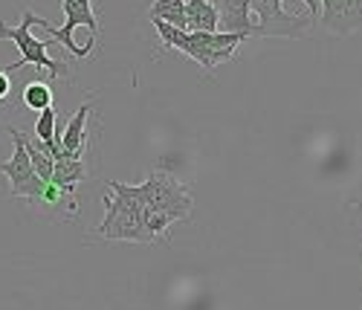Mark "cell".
<instances>
[{
  "instance_id": "6da1fadb",
  "label": "cell",
  "mask_w": 362,
  "mask_h": 310,
  "mask_svg": "<svg viewBox=\"0 0 362 310\" xmlns=\"http://www.w3.org/2000/svg\"><path fill=\"white\" fill-rule=\"evenodd\" d=\"M151 23H154L157 35L163 38L165 50H180L192 61H197L206 73H212L223 61H232L238 55V47L250 38L244 33H221V29H215V33H189V29H177L165 21H151Z\"/></svg>"
},
{
  "instance_id": "7a4b0ae2",
  "label": "cell",
  "mask_w": 362,
  "mask_h": 310,
  "mask_svg": "<svg viewBox=\"0 0 362 310\" xmlns=\"http://www.w3.org/2000/svg\"><path fill=\"white\" fill-rule=\"evenodd\" d=\"M105 218L96 226V235L105 241H134V243H151V232L145 229V203L136 192V185L128 183H107L105 192Z\"/></svg>"
},
{
  "instance_id": "3957f363",
  "label": "cell",
  "mask_w": 362,
  "mask_h": 310,
  "mask_svg": "<svg viewBox=\"0 0 362 310\" xmlns=\"http://www.w3.org/2000/svg\"><path fill=\"white\" fill-rule=\"evenodd\" d=\"M62 9L67 15L64 26H49L47 18H41V29H47L49 38L55 44L67 47L76 58H87L96 47V35L102 33L99 18L93 12V4L90 0H62Z\"/></svg>"
},
{
  "instance_id": "277c9868",
  "label": "cell",
  "mask_w": 362,
  "mask_h": 310,
  "mask_svg": "<svg viewBox=\"0 0 362 310\" xmlns=\"http://www.w3.org/2000/svg\"><path fill=\"white\" fill-rule=\"evenodd\" d=\"M38 23H41V18L33 9H29V6H23L18 26L0 23V38L15 41L18 50H21V58L15 61V64H6V73H15L21 67H38V70H49L52 79H64L70 73L67 64H62V61H55L49 55V41H38L33 35V26H38Z\"/></svg>"
},
{
  "instance_id": "5b68a950",
  "label": "cell",
  "mask_w": 362,
  "mask_h": 310,
  "mask_svg": "<svg viewBox=\"0 0 362 310\" xmlns=\"http://www.w3.org/2000/svg\"><path fill=\"white\" fill-rule=\"evenodd\" d=\"M136 192H139L145 209H151V212H165V214H171L174 221H189L192 218L194 200L189 195V185L180 183L165 168L151 171L148 180L136 185Z\"/></svg>"
},
{
  "instance_id": "8992f818",
  "label": "cell",
  "mask_w": 362,
  "mask_h": 310,
  "mask_svg": "<svg viewBox=\"0 0 362 310\" xmlns=\"http://www.w3.org/2000/svg\"><path fill=\"white\" fill-rule=\"evenodd\" d=\"M250 12L258 18L252 35L264 38H305L313 26V18L290 15L281 0H250Z\"/></svg>"
},
{
  "instance_id": "52a82bcc",
  "label": "cell",
  "mask_w": 362,
  "mask_h": 310,
  "mask_svg": "<svg viewBox=\"0 0 362 310\" xmlns=\"http://www.w3.org/2000/svg\"><path fill=\"white\" fill-rule=\"evenodd\" d=\"M9 137L15 142V154L12 160L0 163V174H4L9 180V195L12 197H23L29 203H35L41 189H44V180L35 174L33 163H29V154H26V137L18 131V128H9Z\"/></svg>"
},
{
  "instance_id": "ba28073f",
  "label": "cell",
  "mask_w": 362,
  "mask_h": 310,
  "mask_svg": "<svg viewBox=\"0 0 362 310\" xmlns=\"http://www.w3.org/2000/svg\"><path fill=\"white\" fill-rule=\"evenodd\" d=\"M319 21L327 33L348 35L362 29V0H319Z\"/></svg>"
},
{
  "instance_id": "9c48e42d",
  "label": "cell",
  "mask_w": 362,
  "mask_h": 310,
  "mask_svg": "<svg viewBox=\"0 0 362 310\" xmlns=\"http://www.w3.org/2000/svg\"><path fill=\"white\" fill-rule=\"evenodd\" d=\"M218 9V29L221 33H244L252 38L255 23L250 12V0H212Z\"/></svg>"
},
{
  "instance_id": "30bf717a",
  "label": "cell",
  "mask_w": 362,
  "mask_h": 310,
  "mask_svg": "<svg viewBox=\"0 0 362 310\" xmlns=\"http://www.w3.org/2000/svg\"><path fill=\"white\" fill-rule=\"evenodd\" d=\"M87 116H90V102H84L76 116L67 122V128L62 134V151H64V157H78L81 160V154L87 151Z\"/></svg>"
},
{
  "instance_id": "8fae6325",
  "label": "cell",
  "mask_w": 362,
  "mask_h": 310,
  "mask_svg": "<svg viewBox=\"0 0 362 310\" xmlns=\"http://www.w3.org/2000/svg\"><path fill=\"white\" fill-rule=\"evenodd\" d=\"M186 29L189 33H215L218 9L212 0H186Z\"/></svg>"
},
{
  "instance_id": "7c38bea8",
  "label": "cell",
  "mask_w": 362,
  "mask_h": 310,
  "mask_svg": "<svg viewBox=\"0 0 362 310\" xmlns=\"http://www.w3.org/2000/svg\"><path fill=\"white\" fill-rule=\"evenodd\" d=\"M84 177H87V168H84V163L78 157H62V160H55V166H52V180L49 183H55L58 189H64L67 195H76V185Z\"/></svg>"
},
{
  "instance_id": "4fadbf2b",
  "label": "cell",
  "mask_w": 362,
  "mask_h": 310,
  "mask_svg": "<svg viewBox=\"0 0 362 310\" xmlns=\"http://www.w3.org/2000/svg\"><path fill=\"white\" fill-rule=\"evenodd\" d=\"M151 21H165L177 29H186V0H154L148 9Z\"/></svg>"
},
{
  "instance_id": "5bb4252c",
  "label": "cell",
  "mask_w": 362,
  "mask_h": 310,
  "mask_svg": "<svg viewBox=\"0 0 362 310\" xmlns=\"http://www.w3.org/2000/svg\"><path fill=\"white\" fill-rule=\"evenodd\" d=\"M23 145H26L29 163H33L35 174H38L44 183H49V180H52V166H55V160L49 157V151H44L38 139H29V137H26V142H23Z\"/></svg>"
},
{
  "instance_id": "9a60e30c",
  "label": "cell",
  "mask_w": 362,
  "mask_h": 310,
  "mask_svg": "<svg viewBox=\"0 0 362 310\" xmlns=\"http://www.w3.org/2000/svg\"><path fill=\"white\" fill-rule=\"evenodd\" d=\"M21 99H23L26 108L44 110V108L52 105V90H49L47 81H29V84L23 87V93H21Z\"/></svg>"
},
{
  "instance_id": "2e32d148",
  "label": "cell",
  "mask_w": 362,
  "mask_h": 310,
  "mask_svg": "<svg viewBox=\"0 0 362 310\" xmlns=\"http://www.w3.org/2000/svg\"><path fill=\"white\" fill-rule=\"evenodd\" d=\"M9 93H12V79H9L6 67H0V105L9 99Z\"/></svg>"
},
{
  "instance_id": "e0dca14e",
  "label": "cell",
  "mask_w": 362,
  "mask_h": 310,
  "mask_svg": "<svg viewBox=\"0 0 362 310\" xmlns=\"http://www.w3.org/2000/svg\"><path fill=\"white\" fill-rule=\"evenodd\" d=\"M301 4H305V6L310 9V18H316V15H319V9H322L319 0H301Z\"/></svg>"
}]
</instances>
